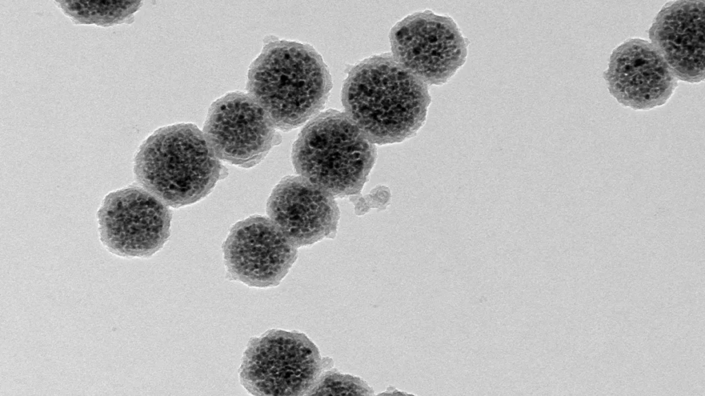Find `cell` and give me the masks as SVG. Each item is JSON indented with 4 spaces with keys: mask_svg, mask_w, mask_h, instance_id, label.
Returning a JSON list of instances; mask_svg holds the SVG:
<instances>
[{
    "mask_svg": "<svg viewBox=\"0 0 705 396\" xmlns=\"http://www.w3.org/2000/svg\"><path fill=\"white\" fill-rule=\"evenodd\" d=\"M431 100L428 86L388 54L352 67L341 91L345 113L379 145L414 135L426 120Z\"/></svg>",
    "mask_w": 705,
    "mask_h": 396,
    "instance_id": "6da1fadb",
    "label": "cell"
},
{
    "mask_svg": "<svg viewBox=\"0 0 705 396\" xmlns=\"http://www.w3.org/2000/svg\"><path fill=\"white\" fill-rule=\"evenodd\" d=\"M331 87V76L320 54L310 45L295 41L268 42L248 73V94L275 128L284 131L315 117Z\"/></svg>",
    "mask_w": 705,
    "mask_h": 396,
    "instance_id": "7a4b0ae2",
    "label": "cell"
},
{
    "mask_svg": "<svg viewBox=\"0 0 705 396\" xmlns=\"http://www.w3.org/2000/svg\"><path fill=\"white\" fill-rule=\"evenodd\" d=\"M221 171L203 132L190 123L154 131L139 147L134 163L135 177L142 187L173 208L207 196Z\"/></svg>",
    "mask_w": 705,
    "mask_h": 396,
    "instance_id": "3957f363",
    "label": "cell"
},
{
    "mask_svg": "<svg viewBox=\"0 0 705 396\" xmlns=\"http://www.w3.org/2000/svg\"><path fill=\"white\" fill-rule=\"evenodd\" d=\"M376 157L375 144L346 113L335 109L312 118L292 150L297 173L334 197L360 193Z\"/></svg>",
    "mask_w": 705,
    "mask_h": 396,
    "instance_id": "277c9868",
    "label": "cell"
},
{
    "mask_svg": "<svg viewBox=\"0 0 705 396\" xmlns=\"http://www.w3.org/2000/svg\"><path fill=\"white\" fill-rule=\"evenodd\" d=\"M327 364L304 334L271 329L249 341L239 377L253 395H307Z\"/></svg>",
    "mask_w": 705,
    "mask_h": 396,
    "instance_id": "5b68a950",
    "label": "cell"
},
{
    "mask_svg": "<svg viewBox=\"0 0 705 396\" xmlns=\"http://www.w3.org/2000/svg\"><path fill=\"white\" fill-rule=\"evenodd\" d=\"M392 57L428 87L447 83L465 63L469 41L450 16L416 12L390 30Z\"/></svg>",
    "mask_w": 705,
    "mask_h": 396,
    "instance_id": "8992f818",
    "label": "cell"
},
{
    "mask_svg": "<svg viewBox=\"0 0 705 396\" xmlns=\"http://www.w3.org/2000/svg\"><path fill=\"white\" fill-rule=\"evenodd\" d=\"M100 240L112 254L147 258L170 234L167 205L144 188L129 186L107 194L97 212Z\"/></svg>",
    "mask_w": 705,
    "mask_h": 396,
    "instance_id": "52a82bcc",
    "label": "cell"
},
{
    "mask_svg": "<svg viewBox=\"0 0 705 396\" xmlns=\"http://www.w3.org/2000/svg\"><path fill=\"white\" fill-rule=\"evenodd\" d=\"M276 129L265 110L249 94L234 91L211 104L203 133L218 159L250 168L277 143Z\"/></svg>",
    "mask_w": 705,
    "mask_h": 396,
    "instance_id": "ba28073f",
    "label": "cell"
},
{
    "mask_svg": "<svg viewBox=\"0 0 705 396\" xmlns=\"http://www.w3.org/2000/svg\"><path fill=\"white\" fill-rule=\"evenodd\" d=\"M297 248L269 218L253 216L237 223L223 245L229 276L252 287L277 286L297 257Z\"/></svg>",
    "mask_w": 705,
    "mask_h": 396,
    "instance_id": "9c48e42d",
    "label": "cell"
},
{
    "mask_svg": "<svg viewBox=\"0 0 705 396\" xmlns=\"http://www.w3.org/2000/svg\"><path fill=\"white\" fill-rule=\"evenodd\" d=\"M603 77L610 94L635 110L664 105L678 85L660 53L640 38L627 39L613 50Z\"/></svg>",
    "mask_w": 705,
    "mask_h": 396,
    "instance_id": "30bf717a",
    "label": "cell"
},
{
    "mask_svg": "<svg viewBox=\"0 0 705 396\" xmlns=\"http://www.w3.org/2000/svg\"><path fill=\"white\" fill-rule=\"evenodd\" d=\"M266 211L297 248L334 234L340 216L334 196L299 175L286 177L276 185Z\"/></svg>",
    "mask_w": 705,
    "mask_h": 396,
    "instance_id": "8fae6325",
    "label": "cell"
},
{
    "mask_svg": "<svg viewBox=\"0 0 705 396\" xmlns=\"http://www.w3.org/2000/svg\"><path fill=\"white\" fill-rule=\"evenodd\" d=\"M704 1H675L665 4L649 30L651 43L678 80H704Z\"/></svg>",
    "mask_w": 705,
    "mask_h": 396,
    "instance_id": "7c38bea8",
    "label": "cell"
},
{
    "mask_svg": "<svg viewBox=\"0 0 705 396\" xmlns=\"http://www.w3.org/2000/svg\"><path fill=\"white\" fill-rule=\"evenodd\" d=\"M54 3L75 24L109 28L132 23L143 1L72 0L55 1Z\"/></svg>",
    "mask_w": 705,
    "mask_h": 396,
    "instance_id": "4fadbf2b",
    "label": "cell"
},
{
    "mask_svg": "<svg viewBox=\"0 0 705 396\" xmlns=\"http://www.w3.org/2000/svg\"><path fill=\"white\" fill-rule=\"evenodd\" d=\"M372 390L365 382L350 375L326 372L307 395H372Z\"/></svg>",
    "mask_w": 705,
    "mask_h": 396,
    "instance_id": "5bb4252c",
    "label": "cell"
}]
</instances>
